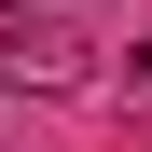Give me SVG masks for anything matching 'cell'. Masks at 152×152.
<instances>
[{
	"mask_svg": "<svg viewBox=\"0 0 152 152\" xmlns=\"http://www.w3.org/2000/svg\"><path fill=\"white\" fill-rule=\"evenodd\" d=\"M0 14H28V0H0Z\"/></svg>",
	"mask_w": 152,
	"mask_h": 152,
	"instance_id": "7a4b0ae2",
	"label": "cell"
},
{
	"mask_svg": "<svg viewBox=\"0 0 152 152\" xmlns=\"http://www.w3.org/2000/svg\"><path fill=\"white\" fill-rule=\"evenodd\" d=\"M0 69H14V83H42V97H69V83H97V42L69 28V14H0Z\"/></svg>",
	"mask_w": 152,
	"mask_h": 152,
	"instance_id": "6da1fadb",
	"label": "cell"
},
{
	"mask_svg": "<svg viewBox=\"0 0 152 152\" xmlns=\"http://www.w3.org/2000/svg\"><path fill=\"white\" fill-rule=\"evenodd\" d=\"M97 14H111V0H97Z\"/></svg>",
	"mask_w": 152,
	"mask_h": 152,
	"instance_id": "3957f363",
	"label": "cell"
}]
</instances>
